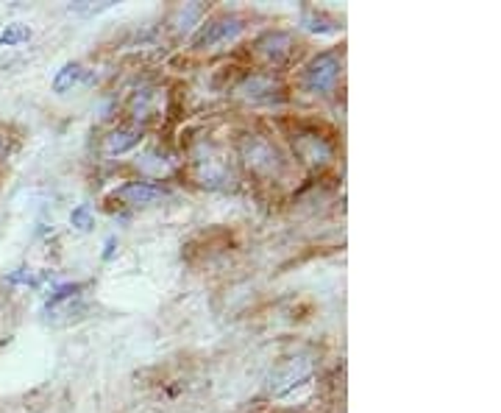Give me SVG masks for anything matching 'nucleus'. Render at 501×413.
<instances>
[{"label": "nucleus", "instance_id": "nucleus-13", "mask_svg": "<svg viewBox=\"0 0 501 413\" xmlns=\"http://www.w3.org/2000/svg\"><path fill=\"white\" fill-rule=\"evenodd\" d=\"M70 224H73L76 230H81V232H89L95 221H92V212H89L87 207H76L73 215H70Z\"/></svg>", "mask_w": 501, "mask_h": 413}, {"label": "nucleus", "instance_id": "nucleus-7", "mask_svg": "<svg viewBox=\"0 0 501 413\" xmlns=\"http://www.w3.org/2000/svg\"><path fill=\"white\" fill-rule=\"evenodd\" d=\"M292 143H295V151H298L301 160L310 163V165H320L331 156V145L315 132H301V135L292 137Z\"/></svg>", "mask_w": 501, "mask_h": 413}, {"label": "nucleus", "instance_id": "nucleus-14", "mask_svg": "<svg viewBox=\"0 0 501 413\" xmlns=\"http://www.w3.org/2000/svg\"><path fill=\"white\" fill-rule=\"evenodd\" d=\"M9 282H17V285H37V279H33L31 274H25V271H14V274H9Z\"/></svg>", "mask_w": 501, "mask_h": 413}, {"label": "nucleus", "instance_id": "nucleus-6", "mask_svg": "<svg viewBox=\"0 0 501 413\" xmlns=\"http://www.w3.org/2000/svg\"><path fill=\"white\" fill-rule=\"evenodd\" d=\"M167 193L159 187V184H151V182H128L123 187H117V199L131 204V207H148V204H156L162 202Z\"/></svg>", "mask_w": 501, "mask_h": 413}, {"label": "nucleus", "instance_id": "nucleus-3", "mask_svg": "<svg viewBox=\"0 0 501 413\" xmlns=\"http://www.w3.org/2000/svg\"><path fill=\"white\" fill-rule=\"evenodd\" d=\"M243 17L237 14H223L212 23H207L204 28H200V34L192 40L195 48H212V45H220V42H228L234 37L243 34Z\"/></svg>", "mask_w": 501, "mask_h": 413}, {"label": "nucleus", "instance_id": "nucleus-11", "mask_svg": "<svg viewBox=\"0 0 501 413\" xmlns=\"http://www.w3.org/2000/svg\"><path fill=\"white\" fill-rule=\"evenodd\" d=\"M31 40V28L28 25H20V23H14V25H6L4 31H0V48H12V45H20V42H28Z\"/></svg>", "mask_w": 501, "mask_h": 413}, {"label": "nucleus", "instance_id": "nucleus-12", "mask_svg": "<svg viewBox=\"0 0 501 413\" xmlns=\"http://www.w3.org/2000/svg\"><path fill=\"white\" fill-rule=\"evenodd\" d=\"M323 23H326V17L318 14V12H307L304 14V28L312 31V34H334V31H338V28H326Z\"/></svg>", "mask_w": 501, "mask_h": 413}, {"label": "nucleus", "instance_id": "nucleus-4", "mask_svg": "<svg viewBox=\"0 0 501 413\" xmlns=\"http://www.w3.org/2000/svg\"><path fill=\"white\" fill-rule=\"evenodd\" d=\"M243 154H246L248 168H254L256 174H274V171L282 168V156L276 154V148L267 143V140L248 137L243 143Z\"/></svg>", "mask_w": 501, "mask_h": 413}, {"label": "nucleus", "instance_id": "nucleus-9", "mask_svg": "<svg viewBox=\"0 0 501 413\" xmlns=\"http://www.w3.org/2000/svg\"><path fill=\"white\" fill-rule=\"evenodd\" d=\"M84 79V68L79 65V61H67V65L56 73L53 79V92H67V89H73L79 81Z\"/></svg>", "mask_w": 501, "mask_h": 413}, {"label": "nucleus", "instance_id": "nucleus-15", "mask_svg": "<svg viewBox=\"0 0 501 413\" xmlns=\"http://www.w3.org/2000/svg\"><path fill=\"white\" fill-rule=\"evenodd\" d=\"M115 243H117L115 238H109V240H107V251H104V260H109V258H112V254H115Z\"/></svg>", "mask_w": 501, "mask_h": 413}, {"label": "nucleus", "instance_id": "nucleus-8", "mask_svg": "<svg viewBox=\"0 0 501 413\" xmlns=\"http://www.w3.org/2000/svg\"><path fill=\"white\" fill-rule=\"evenodd\" d=\"M140 140H143V132H140V129H117V132H112V135L107 137L104 148H107V154L115 156V154H125V151H131V148H137Z\"/></svg>", "mask_w": 501, "mask_h": 413}, {"label": "nucleus", "instance_id": "nucleus-2", "mask_svg": "<svg viewBox=\"0 0 501 413\" xmlns=\"http://www.w3.org/2000/svg\"><path fill=\"white\" fill-rule=\"evenodd\" d=\"M338 79H340V56L338 53H320V56H315L310 65H307V70H304L307 87L312 92H320V95L331 92L334 84H338Z\"/></svg>", "mask_w": 501, "mask_h": 413}, {"label": "nucleus", "instance_id": "nucleus-5", "mask_svg": "<svg viewBox=\"0 0 501 413\" xmlns=\"http://www.w3.org/2000/svg\"><path fill=\"white\" fill-rule=\"evenodd\" d=\"M295 40L292 34H284V31H271V34H264L256 40V53L267 61V65H284V61L292 56Z\"/></svg>", "mask_w": 501, "mask_h": 413}, {"label": "nucleus", "instance_id": "nucleus-16", "mask_svg": "<svg viewBox=\"0 0 501 413\" xmlns=\"http://www.w3.org/2000/svg\"><path fill=\"white\" fill-rule=\"evenodd\" d=\"M0 151H4V140H0Z\"/></svg>", "mask_w": 501, "mask_h": 413}, {"label": "nucleus", "instance_id": "nucleus-1", "mask_svg": "<svg viewBox=\"0 0 501 413\" xmlns=\"http://www.w3.org/2000/svg\"><path fill=\"white\" fill-rule=\"evenodd\" d=\"M312 363L304 361V358H292V361H284L274 374H271V394L284 399V397H292L298 389H304L312 383Z\"/></svg>", "mask_w": 501, "mask_h": 413}, {"label": "nucleus", "instance_id": "nucleus-10", "mask_svg": "<svg viewBox=\"0 0 501 413\" xmlns=\"http://www.w3.org/2000/svg\"><path fill=\"white\" fill-rule=\"evenodd\" d=\"M276 89L274 76H251L246 79V84L240 87V92L246 99H271V92Z\"/></svg>", "mask_w": 501, "mask_h": 413}]
</instances>
